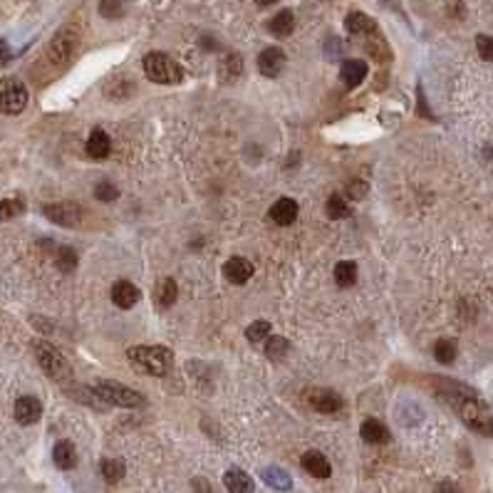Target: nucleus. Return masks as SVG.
I'll list each match as a JSON object with an SVG mask.
<instances>
[{
	"label": "nucleus",
	"mask_w": 493,
	"mask_h": 493,
	"mask_svg": "<svg viewBox=\"0 0 493 493\" xmlns=\"http://www.w3.org/2000/svg\"><path fill=\"white\" fill-rule=\"evenodd\" d=\"M223 275H226V280L233 283V285H246L253 275L251 261H246V258H241V256H233L231 261L223 266Z\"/></svg>",
	"instance_id": "12"
},
{
	"label": "nucleus",
	"mask_w": 493,
	"mask_h": 493,
	"mask_svg": "<svg viewBox=\"0 0 493 493\" xmlns=\"http://www.w3.org/2000/svg\"><path fill=\"white\" fill-rule=\"evenodd\" d=\"M117 196H119V191H117V186L112 182H100V184H97V189H95V198H97V201L109 203V201H114Z\"/></svg>",
	"instance_id": "35"
},
{
	"label": "nucleus",
	"mask_w": 493,
	"mask_h": 493,
	"mask_svg": "<svg viewBox=\"0 0 493 493\" xmlns=\"http://www.w3.org/2000/svg\"><path fill=\"white\" fill-rule=\"evenodd\" d=\"M300 466L315 478H330V473H333V466H330L327 456H325V453H320V451H315V449L302 453Z\"/></svg>",
	"instance_id": "14"
},
{
	"label": "nucleus",
	"mask_w": 493,
	"mask_h": 493,
	"mask_svg": "<svg viewBox=\"0 0 493 493\" xmlns=\"http://www.w3.org/2000/svg\"><path fill=\"white\" fill-rule=\"evenodd\" d=\"M360 434L367 444H387L389 441V429L384 427L379 419H364Z\"/></svg>",
	"instance_id": "21"
},
{
	"label": "nucleus",
	"mask_w": 493,
	"mask_h": 493,
	"mask_svg": "<svg viewBox=\"0 0 493 493\" xmlns=\"http://www.w3.org/2000/svg\"><path fill=\"white\" fill-rule=\"evenodd\" d=\"M32 352H35L37 364L45 369V374L50 379H55L60 384H67L72 379V367L67 364V360L62 357V352L55 345L45 343V340H35L32 343Z\"/></svg>",
	"instance_id": "3"
},
{
	"label": "nucleus",
	"mask_w": 493,
	"mask_h": 493,
	"mask_svg": "<svg viewBox=\"0 0 493 493\" xmlns=\"http://www.w3.org/2000/svg\"><path fill=\"white\" fill-rule=\"evenodd\" d=\"M126 357L141 374L151 377H167L174 364V352L164 345H136L126 352Z\"/></svg>",
	"instance_id": "2"
},
{
	"label": "nucleus",
	"mask_w": 493,
	"mask_h": 493,
	"mask_svg": "<svg viewBox=\"0 0 493 493\" xmlns=\"http://www.w3.org/2000/svg\"><path fill=\"white\" fill-rule=\"evenodd\" d=\"M112 302H114L119 310H129L139 302V287L129 280H119L112 285Z\"/></svg>",
	"instance_id": "13"
},
{
	"label": "nucleus",
	"mask_w": 493,
	"mask_h": 493,
	"mask_svg": "<svg viewBox=\"0 0 493 493\" xmlns=\"http://www.w3.org/2000/svg\"><path fill=\"white\" fill-rule=\"evenodd\" d=\"M223 486L228 493H253V478L243 468H228L223 473Z\"/></svg>",
	"instance_id": "17"
},
{
	"label": "nucleus",
	"mask_w": 493,
	"mask_h": 493,
	"mask_svg": "<svg viewBox=\"0 0 493 493\" xmlns=\"http://www.w3.org/2000/svg\"><path fill=\"white\" fill-rule=\"evenodd\" d=\"M13 414H16V422L23 424V427H30V424H35L37 419L42 417V402L37 397H30V394H25V397H20L16 402V407H13Z\"/></svg>",
	"instance_id": "11"
},
{
	"label": "nucleus",
	"mask_w": 493,
	"mask_h": 493,
	"mask_svg": "<svg viewBox=\"0 0 493 493\" xmlns=\"http://www.w3.org/2000/svg\"><path fill=\"white\" fill-rule=\"evenodd\" d=\"M287 352H290V343H287L285 338H280V335H271V338L266 340V355L271 360H285Z\"/></svg>",
	"instance_id": "28"
},
{
	"label": "nucleus",
	"mask_w": 493,
	"mask_h": 493,
	"mask_svg": "<svg viewBox=\"0 0 493 493\" xmlns=\"http://www.w3.org/2000/svg\"><path fill=\"white\" fill-rule=\"evenodd\" d=\"M258 3V8H271V6H275L278 0H256Z\"/></svg>",
	"instance_id": "40"
},
{
	"label": "nucleus",
	"mask_w": 493,
	"mask_h": 493,
	"mask_svg": "<svg viewBox=\"0 0 493 493\" xmlns=\"http://www.w3.org/2000/svg\"><path fill=\"white\" fill-rule=\"evenodd\" d=\"M335 283L340 287H350L357 283V263L355 261H340L335 266Z\"/></svg>",
	"instance_id": "26"
},
{
	"label": "nucleus",
	"mask_w": 493,
	"mask_h": 493,
	"mask_svg": "<svg viewBox=\"0 0 493 493\" xmlns=\"http://www.w3.org/2000/svg\"><path fill=\"white\" fill-rule=\"evenodd\" d=\"M141 65H144V75L156 85H179L184 80V67L164 52H149Z\"/></svg>",
	"instance_id": "5"
},
{
	"label": "nucleus",
	"mask_w": 493,
	"mask_h": 493,
	"mask_svg": "<svg viewBox=\"0 0 493 493\" xmlns=\"http://www.w3.org/2000/svg\"><path fill=\"white\" fill-rule=\"evenodd\" d=\"M55 266L60 268L62 273H72L77 268V253L72 251L70 246H62L60 251L55 253Z\"/></svg>",
	"instance_id": "33"
},
{
	"label": "nucleus",
	"mask_w": 493,
	"mask_h": 493,
	"mask_svg": "<svg viewBox=\"0 0 493 493\" xmlns=\"http://www.w3.org/2000/svg\"><path fill=\"white\" fill-rule=\"evenodd\" d=\"M345 30H348L350 35H372V32H377V25H374V20L369 16H364V13H360V11H352L345 18Z\"/></svg>",
	"instance_id": "19"
},
{
	"label": "nucleus",
	"mask_w": 493,
	"mask_h": 493,
	"mask_svg": "<svg viewBox=\"0 0 493 493\" xmlns=\"http://www.w3.org/2000/svg\"><path fill=\"white\" fill-rule=\"evenodd\" d=\"M367 62L364 60H345L343 67H340V77H343L345 87H350V90H355V87H360L364 80H367Z\"/></svg>",
	"instance_id": "15"
},
{
	"label": "nucleus",
	"mask_w": 493,
	"mask_h": 493,
	"mask_svg": "<svg viewBox=\"0 0 493 493\" xmlns=\"http://www.w3.org/2000/svg\"><path fill=\"white\" fill-rule=\"evenodd\" d=\"M268 30L273 32L275 37H287L292 30H295V13L292 11H280L271 18L268 23Z\"/></svg>",
	"instance_id": "22"
},
{
	"label": "nucleus",
	"mask_w": 493,
	"mask_h": 493,
	"mask_svg": "<svg viewBox=\"0 0 493 493\" xmlns=\"http://www.w3.org/2000/svg\"><path fill=\"white\" fill-rule=\"evenodd\" d=\"M261 476H263V481H266L271 488H275V491H290V486H292L290 473H287L285 468H280V466L263 468Z\"/></svg>",
	"instance_id": "23"
},
{
	"label": "nucleus",
	"mask_w": 493,
	"mask_h": 493,
	"mask_svg": "<svg viewBox=\"0 0 493 493\" xmlns=\"http://www.w3.org/2000/svg\"><path fill=\"white\" fill-rule=\"evenodd\" d=\"M47 221L57 223V226H65V228H77L85 218V211H82L80 203L75 201H60V203H47L42 208Z\"/></svg>",
	"instance_id": "8"
},
{
	"label": "nucleus",
	"mask_w": 493,
	"mask_h": 493,
	"mask_svg": "<svg viewBox=\"0 0 493 493\" xmlns=\"http://www.w3.org/2000/svg\"><path fill=\"white\" fill-rule=\"evenodd\" d=\"M476 50L486 62H493V37L491 35H478L476 37Z\"/></svg>",
	"instance_id": "37"
},
{
	"label": "nucleus",
	"mask_w": 493,
	"mask_h": 493,
	"mask_svg": "<svg viewBox=\"0 0 493 493\" xmlns=\"http://www.w3.org/2000/svg\"><path fill=\"white\" fill-rule=\"evenodd\" d=\"M434 493H461V491H458L456 483H451V481H441V483H439V486H436V491H434Z\"/></svg>",
	"instance_id": "38"
},
{
	"label": "nucleus",
	"mask_w": 493,
	"mask_h": 493,
	"mask_svg": "<svg viewBox=\"0 0 493 493\" xmlns=\"http://www.w3.org/2000/svg\"><path fill=\"white\" fill-rule=\"evenodd\" d=\"M434 357L441 364H451L453 360H456V343L449 338L436 340V345H434Z\"/></svg>",
	"instance_id": "29"
},
{
	"label": "nucleus",
	"mask_w": 493,
	"mask_h": 493,
	"mask_svg": "<svg viewBox=\"0 0 493 493\" xmlns=\"http://www.w3.org/2000/svg\"><path fill=\"white\" fill-rule=\"evenodd\" d=\"M218 72H221V80L223 82L238 80V77H241V72H243L241 55H238V52H231V55H226V57H223V62H221V67H218Z\"/></svg>",
	"instance_id": "25"
},
{
	"label": "nucleus",
	"mask_w": 493,
	"mask_h": 493,
	"mask_svg": "<svg viewBox=\"0 0 493 493\" xmlns=\"http://www.w3.org/2000/svg\"><path fill=\"white\" fill-rule=\"evenodd\" d=\"M177 295H179V285L174 278H164V280L156 285V305H159L161 310L172 307L174 302H177Z\"/></svg>",
	"instance_id": "24"
},
{
	"label": "nucleus",
	"mask_w": 493,
	"mask_h": 493,
	"mask_svg": "<svg viewBox=\"0 0 493 493\" xmlns=\"http://www.w3.org/2000/svg\"><path fill=\"white\" fill-rule=\"evenodd\" d=\"M325 211H327V216L335 218V221H340V218H348V216H350V206H348V201H345V198L340 196V194H333V196L327 198Z\"/></svg>",
	"instance_id": "30"
},
{
	"label": "nucleus",
	"mask_w": 493,
	"mask_h": 493,
	"mask_svg": "<svg viewBox=\"0 0 493 493\" xmlns=\"http://www.w3.org/2000/svg\"><path fill=\"white\" fill-rule=\"evenodd\" d=\"M285 52L280 47H266V50L258 55V72L263 77H278L283 70H285Z\"/></svg>",
	"instance_id": "10"
},
{
	"label": "nucleus",
	"mask_w": 493,
	"mask_h": 493,
	"mask_svg": "<svg viewBox=\"0 0 493 493\" xmlns=\"http://www.w3.org/2000/svg\"><path fill=\"white\" fill-rule=\"evenodd\" d=\"M305 402L320 414H338L340 409L345 407L343 397H340L338 392H333V389H327V387L310 389V392L305 394Z\"/></svg>",
	"instance_id": "9"
},
{
	"label": "nucleus",
	"mask_w": 493,
	"mask_h": 493,
	"mask_svg": "<svg viewBox=\"0 0 493 493\" xmlns=\"http://www.w3.org/2000/svg\"><path fill=\"white\" fill-rule=\"evenodd\" d=\"M112 151V139L109 134H107L105 129H92L90 139H87V154L92 156V159H107Z\"/></svg>",
	"instance_id": "18"
},
{
	"label": "nucleus",
	"mask_w": 493,
	"mask_h": 493,
	"mask_svg": "<svg viewBox=\"0 0 493 493\" xmlns=\"http://www.w3.org/2000/svg\"><path fill=\"white\" fill-rule=\"evenodd\" d=\"M439 394L453 407V412L461 417L471 432L481 434V436H493V414L488 404L473 392L471 387L453 379H439Z\"/></svg>",
	"instance_id": "1"
},
{
	"label": "nucleus",
	"mask_w": 493,
	"mask_h": 493,
	"mask_svg": "<svg viewBox=\"0 0 493 493\" xmlns=\"http://www.w3.org/2000/svg\"><path fill=\"white\" fill-rule=\"evenodd\" d=\"M28 107V87L18 77L0 80V112L3 114H20Z\"/></svg>",
	"instance_id": "7"
},
{
	"label": "nucleus",
	"mask_w": 493,
	"mask_h": 493,
	"mask_svg": "<svg viewBox=\"0 0 493 493\" xmlns=\"http://www.w3.org/2000/svg\"><path fill=\"white\" fill-rule=\"evenodd\" d=\"M297 211H300V206H297L295 198L285 196V198H278V201L271 206V218L278 223V226H290V223H295Z\"/></svg>",
	"instance_id": "16"
},
{
	"label": "nucleus",
	"mask_w": 493,
	"mask_h": 493,
	"mask_svg": "<svg viewBox=\"0 0 493 493\" xmlns=\"http://www.w3.org/2000/svg\"><path fill=\"white\" fill-rule=\"evenodd\" d=\"M25 211V203L20 198H6L0 201V221H8V218H16L18 213Z\"/></svg>",
	"instance_id": "34"
},
{
	"label": "nucleus",
	"mask_w": 493,
	"mask_h": 493,
	"mask_svg": "<svg viewBox=\"0 0 493 493\" xmlns=\"http://www.w3.org/2000/svg\"><path fill=\"white\" fill-rule=\"evenodd\" d=\"M271 322H266V320H256V322H251V325L246 327V338H248V343H263V340H268L271 338Z\"/></svg>",
	"instance_id": "32"
},
{
	"label": "nucleus",
	"mask_w": 493,
	"mask_h": 493,
	"mask_svg": "<svg viewBox=\"0 0 493 493\" xmlns=\"http://www.w3.org/2000/svg\"><path fill=\"white\" fill-rule=\"evenodd\" d=\"M100 468H102V476H105L107 483L121 481V478H124V473H126L124 461H121V458H105V461L100 463Z\"/></svg>",
	"instance_id": "27"
},
{
	"label": "nucleus",
	"mask_w": 493,
	"mask_h": 493,
	"mask_svg": "<svg viewBox=\"0 0 493 493\" xmlns=\"http://www.w3.org/2000/svg\"><path fill=\"white\" fill-rule=\"evenodd\" d=\"M367 191H369V184L360 182V179H352V182L345 186V194H348L352 201H362V198L367 196Z\"/></svg>",
	"instance_id": "36"
},
{
	"label": "nucleus",
	"mask_w": 493,
	"mask_h": 493,
	"mask_svg": "<svg viewBox=\"0 0 493 493\" xmlns=\"http://www.w3.org/2000/svg\"><path fill=\"white\" fill-rule=\"evenodd\" d=\"M52 461H55L57 468L62 471H70V468L77 466V451L72 441H57L55 449H52Z\"/></svg>",
	"instance_id": "20"
},
{
	"label": "nucleus",
	"mask_w": 493,
	"mask_h": 493,
	"mask_svg": "<svg viewBox=\"0 0 493 493\" xmlns=\"http://www.w3.org/2000/svg\"><path fill=\"white\" fill-rule=\"evenodd\" d=\"M97 397L102 399L105 404H112V407H124V409H139L146 404V399L141 397L139 392L129 389L126 384L121 382H114V379H102L97 382L95 387Z\"/></svg>",
	"instance_id": "6"
},
{
	"label": "nucleus",
	"mask_w": 493,
	"mask_h": 493,
	"mask_svg": "<svg viewBox=\"0 0 493 493\" xmlns=\"http://www.w3.org/2000/svg\"><path fill=\"white\" fill-rule=\"evenodd\" d=\"M100 13L107 20H119L126 13V0H100Z\"/></svg>",
	"instance_id": "31"
},
{
	"label": "nucleus",
	"mask_w": 493,
	"mask_h": 493,
	"mask_svg": "<svg viewBox=\"0 0 493 493\" xmlns=\"http://www.w3.org/2000/svg\"><path fill=\"white\" fill-rule=\"evenodd\" d=\"M80 47V30L75 25H65L55 32V37L47 45V62L57 70H65Z\"/></svg>",
	"instance_id": "4"
},
{
	"label": "nucleus",
	"mask_w": 493,
	"mask_h": 493,
	"mask_svg": "<svg viewBox=\"0 0 493 493\" xmlns=\"http://www.w3.org/2000/svg\"><path fill=\"white\" fill-rule=\"evenodd\" d=\"M203 47H206V50H208V47H213V50H216V47H218V42L216 40H213V37H211V40H208V37H203Z\"/></svg>",
	"instance_id": "39"
}]
</instances>
